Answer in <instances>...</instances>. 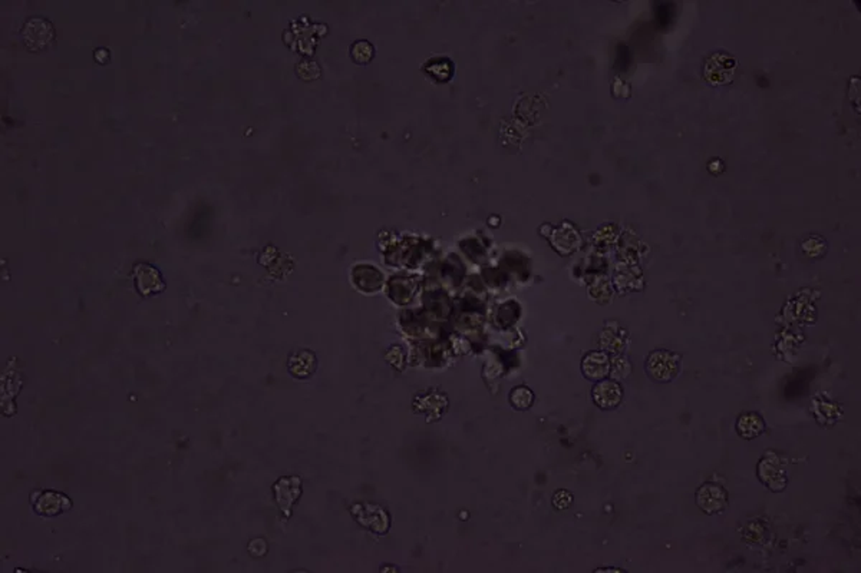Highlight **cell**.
<instances>
[{
	"label": "cell",
	"instance_id": "5",
	"mask_svg": "<svg viewBox=\"0 0 861 573\" xmlns=\"http://www.w3.org/2000/svg\"><path fill=\"white\" fill-rule=\"evenodd\" d=\"M765 429L764 420L755 413H747L738 420V432L745 439L760 436Z\"/></svg>",
	"mask_w": 861,
	"mask_h": 573
},
{
	"label": "cell",
	"instance_id": "6",
	"mask_svg": "<svg viewBox=\"0 0 861 573\" xmlns=\"http://www.w3.org/2000/svg\"><path fill=\"white\" fill-rule=\"evenodd\" d=\"M64 500H67L65 496H60L56 492L53 493V499L51 496V492H46L45 495H42L37 504H40V507H36L37 512L44 513V515H56L59 512L64 511ZM36 504V506H37Z\"/></svg>",
	"mask_w": 861,
	"mask_h": 573
},
{
	"label": "cell",
	"instance_id": "4",
	"mask_svg": "<svg viewBox=\"0 0 861 573\" xmlns=\"http://www.w3.org/2000/svg\"><path fill=\"white\" fill-rule=\"evenodd\" d=\"M583 370L587 377L593 380H600L606 377L608 373V360L606 354L592 353L587 355L583 362Z\"/></svg>",
	"mask_w": 861,
	"mask_h": 573
},
{
	"label": "cell",
	"instance_id": "3",
	"mask_svg": "<svg viewBox=\"0 0 861 573\" xmlns=\"http://www.w3.org/2000/svg\"><path fill=\"white\" fill-rule=\"evenodd\" d=\"M593 397L596 405L602 409H613L619 406L622 400V389L615 381H603V383L596 386Z\"/></svg>",
	"mask_w": 861,
	"mask_h": 573
},
{
	"label": "cell",
	"instance_id": "2",
	"mask_svg": "<svg viewBox=\"0 0 861 573\" xmlns=\"http://www.w3.org/2000/svg\"><path fill=\"white\" fill-rule=\"evenodd\" d=\"M725 502V492L719 486L715 484H705L698 493V504L706 513H715L722 511Z\"/></svg>",
	"mask_w": 861,
	"mask_h": 573
},
{
	"label": "cell",
	"instance_id": "1",
	"mask_svg": "<svg viewBox=\"0 0 861 573\" xmlns=\"http://www.w3.org/2000/svg\"><path fill=\"white\" fill-rule=\"evenodd\" d=\"M647 371L655 380L667 381L678 373V358L666 351H658L647 360Z\"/></svg>",
	"mask_w": 861,
	"mask_h": 573
}]
</instances>
